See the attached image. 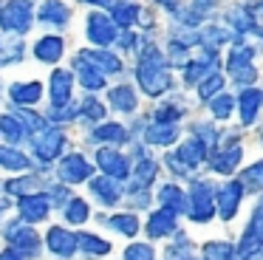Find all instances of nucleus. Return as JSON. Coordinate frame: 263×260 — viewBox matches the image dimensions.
Masks as SVG:
<instances>
[{
    "label": "nucleus",
    "instance_id": "nucleus-1",
    "mask_svg": "<svg viewBox=\"0 0 263 260\" xmlns=\"http://www.w3.org/2000/svg\"><path fill=\"white\" fill-rule=\"evenodd\" d=\"M136 82L147 96H161L173 88L170 62L156 45H144L136 57Z\"/></svg>",
    "mask_w": 263,
    "mask_h": 260
},
{
    "label": "nucleus",
    "instance_id": "nucleus-2",
    "mask_svg": "<svg viewBox=\"0 0 263 260\" xmlns=\"http://www.w3.org/2000/svg\"><path fill=\"white\" fill-rule=\"evenodd\" d=\"M255 57V48H252L246 40H235V45L227 54V71L232 77V82L243 85V88H252V82L257 79V68L252 62Z\"/></svg>",
    "mask_w": 263,
    "mask_h": 260
},
{
    "label": "nucleus",
    "instance_id": "nucleus-3",
    "mask_svg": "<svg viewBox=\"0 0 263 260\" xmlns=\"http://www.w3.org/2000/svg\"><path fill=\"white\" fill-rule=\"evenodd\" d=\"M187 215L195 224H210L212 220V215H215V187L210 181H193Z\"/></svg>",
    "mask_w": 263,
    "mask_h": 260
},
{
    "label": "nucleus",
    "instance_id": "nucleus-4",
    "mask_svg": "<svg viewBox=\"0 0 263 260\" xmlns=\"http://www.w3.org/2000/svg\"><path fill=\"white\" fill-rule=\"evenodd\" d=\"M34 23V9H31V0H6L0 6V26L6 31L14 34H26Z\"/></svg>",
    "mask_w": 263,
    "mask_h": 260
},
{
    "label": "nucleus",
    "instance_id": "nucleus-5",
    "mask_svg": "<svg viewBox=\"0 0 263 260\" xmlns=\"http://www.w3.org/2000/svg\"><path fill=\"white\" fill-rule=\"evenodd\" d=\"M257 252H263V198L255 203V209H252V218L243 229V237H240V246H238V252H235V257L249 260L252 254H257Z\"/></svg>",
    "mask_w": 263,
    "mask_h": 260
},
{
    "label": "nucleus",
    "instance_id": "nucleus-6",
    "mask_svg": "<svg viewBox=\"0 0 263 260\" xmlns=\"http://www.w3.org/2000/svg\"><path fill=\"white\" fill-rule=\"evenodd\" d=\"M85 37H88V43H93L97 48H108V45H114L116 40H119V34H116V23L110 20V14L93 9L91 14L85 17Z\"/></svg>",
    "mask_w": 263,
    "mask_h": 260
},
{
    "label": "nucleus",
    "instance_id": "nucleus-7",
    "mask_svg": "<svg viewBox=\"0 0 263 260\" xmlns=\"http://www.w3.org/2000/svg\"><path fill=\"white\" fill-rule=\"evenodd\" d=\"M65 141H68V136H65L63 127H46L40 130V133L34 136V150H37V158L40 161H54V158H60V153L65 150Z\"/></svg>",
    "mask_w": 263,
    "mask_h": 260
},
{
    "label": "nucleus",
    "instance_id": "nucleus-8",
    "mask_svg": "<svg viewBox=\"0 0 263 260\" xmlns=\"http://www.w3.org/2000/svg\"><path fill=\"white\" fill-rule=\"evenodd\" d=\"M3 235H6V240L12 243V249H17L20 254H34L37 249H40V235H37L29 224H23L20 218L12 220V224L3 229Z\"/></svg>",
    "mask_w": 263,
    "mask_h": 260
},
{
    "label": "nucleus",
    "instance_id": "nucleus-9",
    "mask_svg": "<svg viewBox=\"0 0 263 260\" xmlns=\"http://www.w3.org/2000/svg\"><path fill=\"white\" fill-rule=\"evenodd\" d=\"M243 184L240 181H227L221 190H215V209L221 212V220H232L240 209V201H243Z\"/></svg>",
    "mask_w": 263,
    "mask_h": 260
},
{
    "label": "nucleus",
    "instance_id": "nucleus-10",
    "mask_svg": "<svg viewBox=\"0 0 263 260\" xmlns=\"http://www.w3.org/2000/svg\"><path fill=\"white\" fill-rule=\"evenodd\" d=\"M91 173L93 170H91V164H88V158L80 156V153H68V156L60 161V170H57L63 184H82V181L91 178Z\"/></svg>",
    "mask_w": 263,
    "mask_h": 260
},
{
    "label": "nucleus",
    "instance_id": "nucleus-11",
    "mask_svg": "<svg viewBox=\"0 0 263 260\" xmlns=\"http://www.w3.org/2000/svg\"><path fill=\"white\" fill-rule=\"evenodd\" d=\"M48 209H51V201H48V195H43V192H34V195H23L17 203V212H20V220L23 224H40V220L48 218Z\"/></svg>",
    "mask_w": 263,
    "mask_h": 260
},
{
    "label": "nucleus",
    "instance_id": "nucleus-12",
    "mask_svg": "<svg viewBox=\"0 0 263 260\" xmlns=\"http://www.w3.org/2000/svg\"><path fill=\"white\" fill-rule=\"evenodd\" d=\"M97 164L99 170H102L105 175H110V178L122 181L130 175V164H127V158L122 156L119 150H114V147H99L97 150Z\"/></svg>",
    "mask_w": 263,
    "mask_h": 260
},
{
    "label": "nucleus",
    "instance_id": "nucleus-13",
    "mask_svg": "<svg viewBox=\"0 0 263 260\" xmlns=\"http://www.w3.org/2000/svg\"><path fill=\"white\" fill-rule=\"evenodd\" d=\"M71 90H74V73L65 71V68H57L48 79V99H51V107H63L68 105Z\"/></svg>",
    "mask_w": 263,
    "mask_h": 260
},
{
    "label": "nucleus",
    "instance_id": "nucleus-14",
    "mask_svg": "<svg viewBox=\"0 0 263 260\" xmlns=\"http://www.w3.org/2000/svg\"><path fill=\"white\" fill-rule=\"evenodd\" d=\"M63 51H65V40L60 34H43L34 43V60L43 62V65H57L63 60Z\"/></svg>",
    "mask_w": 263,
    "mask_h": 260
},
{
    "label": "nucleus",
    "instance_id": "nucleus-15",
    "mask_svg": "<svg viewBox=\"0 0 263 260\" xmlns=\"http://www.w3.org/2000/svg\"><path fill=\"white\" fill-rule=\"evenodd\" d=\"M235 105L240 107V124L243 127H249V124H255V119H257V113H260V107H263V90L260 88H243V94L235 99Z\"/></svg>",
    "mask_w": 263,
    "mask_h": 260
},
{
    "label": "nucleus",
    "instance_id": "nucleus-16",
    "mask_svg": "<svg viewBox=\"0 0 263 260\" xmlns=\"http://www.w3.org/2000/svg\"><path fill=\"white\" fill-rule=\"evenodd\" d=\"M46 246L48 252H54L57 257H71L77 252V235H71L65 226H51L46 232Z\"/></svg>",
    "mask_w": 263,
    "mask_h": 260
},
{
    "label": "nucleus",
    "instance_id": "nucleus-17",
    "mask_svg": "<svg viewBox=\"0 0 263 260\" xmlns=\"http://www.w3.org/2000/svg\"><path fill=\"white\" fill-rule=\"evenodd\" d=\"M240 158H243V147H240V144H229V147H223V150L212 153L210 167H212V173H218V175H232L235 167L240 164Z\"/></svg>",
    "mask_w": 263,
    "mask_h": 260
},
{
    "label": "nucleus",
    "instance_id": "nucleus-18",
    "mask_svg": "<svg viewBox=\"0 0 263 260\" xmlns=\"http://www.w3.org/2000/svg\"><path fill=\"white\" fill-rule=\"evenodd\" d=\"M156 175H159V161H156V158H150L147 153H139V161H136V170H133L130 190L133 192H136V190L144 192L156 181Z\"/></svg>",
    "mask_w": 263,
    "mask_h": 260
},
{
    "label": "nucleus",
    "instance_id": "nucleus-19",
    "mask_svg": "<svg viewBox=\"0 0 263 260\" xmlns=\"http://www.w3.org/2000/svg\"><path fill=\"white\" fill-rule=\"evenodd\" d=\"M80 57L82 62H88L91 68H97V71H102V73H119L122 71V60L116 54H110V51H105V48H93V51H80Z\"/></svg>",
    "mask_w": 263,
    "mask_h": 260
},
{
    "label": "nucleus",
    "instance_id": "nucleus-20",
    "mask_svg": "<svg viewBox=\"0 0 263 260\" xmlns=\"http://www.w3.org/2000/svg\"><path fill=\"white\" fill-rule=\"evenodd\" d=\"M9 96H12L14 105H23V107H31L37 105V102L43 99V85L40 79H29V82H14L12 88H9Z\"/></svg>",
    "mask_w": 263,
    "mask_h": 260
},
{
    "label": "nucleus",
    "instance_id": "nucleus-21",
    "mask_svg": "<svg viewBox=\"0 0 263 260\" xmlns=\"http://www.w3.org/2000/svg\"><path fill=\"white\" fill-rule=\"evenodd\" d=\"M91 192L93 198H97L99 203H105V207H114L116 201L122 198V190H119V181L110 178V175H99V178H91Z\"/></svg>",
    "mask_w": 263,
    "mask_h": 260
},
{
    "label": "nucleus",
    "instance_id": "nucleus-22",
    "mask_svg": "<svg viewBox=\"0 0 263 260\" xmlns=\"http://www.w3.org/2000/svg\"><path fill=\"white\" fill-rule=\"evenodd\" d=\"M108 102H110V107H114V110H119V113H133L139 107L136 88H133V85H127V82L116 85V88L108 90Z\"/></svg>",
    "mask_w": 263,
    "mask_h": 260
},
{
    "label": "nucleus",
    "instance_id": "nucleus-23",
    "mask_svg": "<svg viewBox=\"0 0 263 260\" xmlns=\"http://www.w3.org/2000/svg\"><path fill=\"white\" fill-rule=\"evenodd\" d=\"M37 17H40L43 23H48V26L63 28V26H68V20H71V9L63 3V0H43Z\"/></svg>",
    "mask_w": 263,
    "mask_h": 260
},
{
    "label": "nucleus",
    "instance_id": "nucleus-24",
    "mask_svg": "<svg viewBox=\"0 0 263 260\" xmlns=\"http://www.w3.org/2000/svg\"><path fill=\"white\" fill-rule=\"evenodd\" d=\"M108 6H110V14H114L110 20L122 28H130L139 20V14H142V6L136 0H110Z\"/></svg>",
    "mask_w": 263,
    "mask_h": 260
},
{
    "label": "nucleus",
    "instance_id": "nucleus-25",
    "mask_svg": "<svg viewBox=\"0 0 263 260\" xmlns=\"http://www.w3.org/2000/svg\"><path fill=\"white\" fill-rule=\"evenodd\" d=\"M176 232V212H170V209L161 207L159 212L150 215L147 220V235L153 237V240H159V237H167Z\"/></svg>",
    "mask_w": 263,
    "mask_h": 260
},
{
    "label": "nucleus",
    "instance_id": "nucleus-26",
    "mask_svg": "<svg viewBox=\"0 0 263 260\" xmlns=\"http://www.w3.org/2000/svg\"><path fill=\"white\" fill-rule=\"evenodd\" d=\"M206 153H210V150H206V147L201 144L198 139H193V136H190L187 141H181V144H178L176 158H178V161H181L187 170H193V167H198V164L206 158Z\"/></svg>",
    "mask_w": 263,
    "mask_h": 260
},
{
    "label": "nucleus",
    "instance_id": "nucleus-27",
    "mask_svg": "<svg viewBox=\"0 0 263 260\" xmlns=\"http://www.w3.org/2000/svg\"><path fill=\"white\" fill-rule=\"evenodd\" d=\"M159 203L164 209H170V212H184L187 209V192L181 190V187H176V184H164V187H159Z\"/></svg>",
    "mask_w": 263,
    "mask_h": 260
},
{
    "label": "nucleus",
    "instance_id": "nucleus-28",
    "mask_svg": "<svg viewBox=\"0 0 263 260\" xmlns=\"http://www.w3.org/2000/svg\"><path fill=\"white\" fill-rule=\"evenodd\" d=\"M176 139H178L176 124H150V127H144V141L153 147H170Z\"/></svg>",
    "mask_w": 263,
    "mask_h": 260
},
{
    "label": "nucleus",
    "instance_id": "nucleus-29",
    "mask_svg": "<svg viewBox=\"0 0 263 260\" xmlns=\"http://www.w3.org/2000/svg\"><path fill=\"white\" fill-rule=\"evenodd\" d=\"M74 71H77V77H80V82L85 90H102L105 88V73L97 71V68H91L88 62H82L80 57L74 60Z\"/></svg>",
    "mask_w": 263,
    "mask_h": 260
},
{
    "label": "nucleus",
    "instance_id": "nucleus-30",
    "mask_svg": "<svg viewBox=\"0 0 263 260\" xmlns=\"http://www.w3.org/2000/svg\"><path fill=\"white\" fill-rule=\"evenodd\" d=\"M91 141H108V144H125L127 141V130L119 122H105L97 130H91Z\"/></svg>",
    "mask_w": 263,
    "mask_h": 260
},
{
    "label": "nucleus",
    "instance_id": "nucleus-31",
    "mask_svg": "<svg viewBox=\"0 0 263 260\" xmlns=\"http://www.w3.org/2000/svg\"><path fill=\"white\" fill-rule=\"evenodd\" d=\"M63 215H65V224L80 226L91 218V207H88L85 198H68V203L63 207Z\"/></svg>",
    "mask_w": 263,
    "mask_h": 260
},
{
    "label": "nucleus",
    "instance_id": "nucleus-32",
    "mask_svg": "<svg viewBox=\"0 0 263 260\" xmlns=\"http://www.w3.org/2000/svg\"><path fill=\"white\" fill-rule=\"evenodd\" d=\"M77 249H82L85 254H108L110 240H105L99 235H91V232H82V235H77Z\"/></svg>",
    "mask_w": 263,
    "mask_h": 260
},
{
    "label": "nucleus",
    "instance_id": "nucleus-33",
    "mask_svg": "<svg viewBox=\"0 0 263 260\" xmlns=\"http://www.w3.org/2000/svg\"><path fill=\"white\" fill-rule=\"evenodd\" d=\"M0 167L12 170V173L26 170L29 167V156H26L23 150H14V147H0Z\"/></svg>",
    "mask_w": 263,
    "mask_h": 260
},
{
    "label": "nucleus",
    "instance_id": "nucleus-34",
    "mask_svg": "<svg viewBox=\"0 0 263 260\" xmlns=\"http://www.w3.org/2000/svg\"><path fill=\"white\" fill-rule=\"evenodd\" d=\"M108 226H110V229H116V232H122V235H127V237H136L139 218L133 212H119V215H110V218H108Z\"/></svg>",
    "mask_w": 263,
    "mask_h": 260
},
{
    "label": "nucleus",
    "instance_id": "nucleus-35",
    "mask_svg": "<svg viewBox=\"0 0 263 260\" xmlns=\"http://www.w3.org/2000/svg\"><path fill=\"white\" fill-rule=\"evenodd\" d=\"M240 184H243V190L263 192V158H260V161H252L249 167L243 170V175H240Z\"/></svg>",
    "mask_w": 263,
    "mask_h": 260
},
{
    "label": "nucleus",
    "instance_id": "nucleus-36",
    "mask_svg": "<svg viewBox=\"0 0 263 260\" xmlns=\"http://www.w3.org/2000/svg\"><path fill=\"white\" fill-rule=\"evenodd\" d=\"M0 136H6L9 141H23L26 139V127L17 122V116H12V113H3L0 116Z\"/></svg>",
    "mask_w": 263,
    "mask_h": 260
},
{
    "label": "nucleus",
    "instance_id": "nucleus-37",
    "mask_svg": "<svg viewBox=\"0 0 263 260\" xmlns=\"http://www.w3.org/2000/svg\"><path fill=\"white\" fill-rule=\"evenodd\" d=\"M221 90H223V77H221L218 71L206 73V77L198 82V96H201V102H210L212 96H218Z\"/></svg>",
    "mask_w": 263,
    "mask_h": 260
},
{
    "label": "nucleus",
    "instance_id": "nucleus-38",
    "mask_svg": "<svg viewBox=\"0 0 263 260\" xmlns=\"http://www.w3.org/2000/svg\"><path fill=\"white\" fill-rule=\"evenodd\" d=\"M181 116H184V105H178V102H164L153 110L156 124H176Z\"/></svg>",
    "mask_w": 263,
    "mask_h": 260
},
{
    "label": "nucleus",
    "instance_id": "nucleus-39",
    "mask_svg": "<svg viewBox=\"0 0 263 260\" xmlns=\"http://www.w3.org/2000/svg\"><path fill=\"white\" fill-rule=\"evenodd\" d=\"M201 254H204V260H232L235 257L232 246L227 240H206L201 246Z\"/></svg>",
    "mask_w": 263,
    "mask_h": 260
},
{
    "label": "nucleus",
    "instance_id": "nucleus-40",
    "mask_svg": "<svg viewBox=\"0 0 263 260\" xmlns=\"http://www.w3.org/2000/svg\"><path fill=\"white\" fill-rule=\"evenodd\" d=\"M77 116L85 119V122H102L105 119V105L99 99H93V96H88V99H82V105L77 107Z\"/></svg>",
    "mask_w": 263,
    "mask_h": 260
},
{
    "label": "nucleus",
    "instance_id": "nucleus-41",
    "mask_svg": "<svg viewBox=\"0 0 263 260\" xmlns=\"http://www.w3.org/2000/svg\"><path fill=\"white\" fill-rule=\"evenodd\" d=\"M232 110H235V96H229V94H218V96H212L210 99V113L215 119H229L232 116Z\"/></svg>",
    "mask_w": 263,
    "mask_h": 260
},
{
    "label": "nucleus",
    "instance_id": "nucleus-42",
    "mask_svg": "<svg viewBox=\"0 0 263 260\" xmlns=\"http://www.w3.org/2000/svg\"><path fill=\"white\" fill-rule=\"evenodd\" d=\"M26 54V43L23 40H12V43H0V65H12L20 62Z\"/></svg>",
    "mask_w": 263,
    "mask_h": 260
},
{
    "label": "nucleus",
    "instance_id": "nucleus-43",
    "mask_svg": "<svg viewBox=\"0 0 263 260\" xmlns=\"http://www.w3.org/2000/svg\"><path fill=\"white\" fill-rule=\"evenodd\" d=\"M17 122L20 124H26V133H40V130H46L48 127V122H46V116H40V113H31L29 107H23V110H17Z\"/></svg>",
    "mask_w": 263,
    "mask_h": 260
},
{
    "label": "nucleus",
    "instance_id": "nucleus-44",
    "mask_svg": "<svg viewBox=\"0 0 263 260\" xmlns=\"http://www.w3.org/2000/svg\"><path fill=\"white\" fill-rule=\"evenodd\" d=\"M37 184H40V178H37V175H26V178L9 181L6 192H9V195H20V192H23V195H34V192H29V190H31V187H37Z\"/></svg>",
    "mask_w": 263,
    "mask_h": 260
},
{
    "label": "nucleus",
    "instance_id": "nucleus-45",
    "mask_svg": "<svg viewBox=\"0 0 263 260\" xmlns=\"http://www.w3.org/2000/svg\"><path fill=\"white\" fill-rule=\"evenodd\" d=\"M125 260H156V249L150 243H130L125 249Z\"/></svg>",
    "mask_w": 263,
    "mask_h": 260
},
{
    "label": "nucleus",
    "instance_id": "nucleus-46",
    "mask_svg": "<svg viewBox=\"0 0 263 260\" xmlns=\"http://www.w3.org/2000/svg\"><path fill=\"white\" fill-rule=\"evenodd\" d=\"M164 164L173 170V175H187V167H184V164L176 158V153H170V156H164Z\"/></svg>",
    "mask_w": 263,
    "mask_h": 260
},
{
    "label": "nucleus",
    "instance_id": "nucleus-47",
    "mask_svg": "<svg viewBox=\"0 0 263 260\" xmlns=\"http://www.w3.org/2000/svg\"><path fill=\"white\" fill-rule=\"evenodd\" d=\"M215 3H218V0H193V11H195L198 17H204V14H206V11H210Z\"/></svg>",
    "mask_w": 263,
    "mask_h": 260
},
{
    "label": "nucleus",
    "instance_id": "nucleus-48",
    "mask_svg": "<svg viewBox=\"0 0 263 260\" xmlns=\"http://www.w3.org/2000/svg\"><path fill=\"white\" fill-rule=\"evenodd\" d=\"M0 260H23V254H20L17 249L6 246V249H3V252H0Z\"/></svg>",
    "mask_w": 263,
    "mask_h": 260
},
{
    "label": "nucleus",
    "instance_id": "nucleus-49",
    "mask_svg": "<svg viewBox=\"0 0 263 260\" xmlns=\"http://www.w3.org/2000/svg\"><path fill=\"white\" fill-rule=\"evenodd\" d=\"M159 6H164V9H170V11H178V0H156Z\"/></svg>",
    "mask_w": 263,
    "mask_h": 260
},
{
    "label": "nucleus",
    "instance_id": "nucleus-50",
    "mask_svg": "<svg viewBox=\"0 0 263 260\" xmlns=\"http://www.w3.org/2000/svg\"><path fill=\"white\" fill-rule=\"evenodd\" d=\"M82 3H97L99 6V3H110V0H82Z\"/></svg>",
    "mask_w": 263,
    "mask_h": 260
},
{
    "label": "nucleus",
    "instance_id": "nucleus-51",
    "mask_svg": "<svg viewBox=\"0 0 263 260\" xmlns=\"http://www.w3.org/2000/svg\"><path fill=\"white\" fill-rule=\"evenodd\" d=\"M0 94H3V85H0Z\"/></svg>",
    "mask_w": 263,
    "mask_h": 260
},
{
    "label": "nucleus",
    "instance_id": "nucleus-52",
    "mask_svg": "<svg viewBox=\"0 0 263 260\" xmlns=\"http://www.w3.org/2000/svg\"><path fill=\"white\" fill-rule=\"evenodd\" d=\"M260 139H263V130H260Z\"/></svg>",
    "mask_w": 263,
    "mask_h": 260
},
{
    "label": "nucleus",
    "instance_id": "nucleus-53",
    "mask_svg": "<svg viewBox=\"0 0 263 260\" xmlns=\"http://www.w3.org/2000/svg\"><path fill=\"white\" fill-rule=\"evenodd\" d=\"M187 260H190V257H187Z\"/></svg>",
    "mask_w": 263,
    "mask_h": 260
}]
</instances>
